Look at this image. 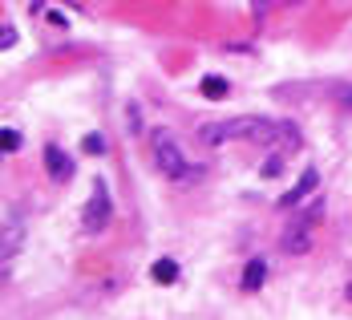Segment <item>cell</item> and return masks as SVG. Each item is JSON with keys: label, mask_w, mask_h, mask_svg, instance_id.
Segmentation results:
<instances>
[{"label": "cell", "mask_w": 352, "mask_h": 320, "mask_svg": "<svg viewBox=\"0 0 352 320\" xmlns=\"http://www.w3.org/2000/svg\"><path fill=\"white\" fill-rule=\"evenodd\" d=\"M45 171H49L53 182H65V178L73 175V158L61 146H45Z\"/></svg>", "instance_id": "cell-6"}, {"label": "cell", "mask_w": 352, "mask_h": 320, "mask_svg": "<svg viewBox=\"0 0 352 320\" xmlns=\"http://www.w3.org/2000/svg\"><path fill=\"white\" fill-rule=\"evenodd\" d=\"M12 45H16V29L4 25V29H0V49H12Z\"/></svg>", "instance_id": "cell-13"}, {"label": "cell", "mask_w": 352, "mask_h": 320, "mask_svg": "<svg viewBox=\"0 0 352 320\" xmlns=\"http://www.w3.org/2000/svg\"><path fill=\"white\" fill-rule=\"evenodd\" d=\"M276 4H292V0H255V17H263V12H272Z\"/></svg>", "instance_id": "cell-14"}, {"label": "cell", "mask_w": 352, "mask_h": 320, "mask_svg": "<svg viewBox=\"0 0 352 320\" xmlns=\"http://www.w3.org/2000/svg\"><path fill=\"white\" fill-rule=\"evenodd\" d=\"M85 154H102V150H106V138H102V134H85Z\"/></svg>", "instance_id": "cell-11"}, {"label": "cell", "mask_w": 352, "mask_h": 320, "mask_svg": "<svg viewBox=\"0 0 352 320\" xmlns=\"http://www.w3.org/2000/svg\"><path fill=\"white\" fill-rule=\"evenodd\" d=\"M21 244H25V223H21V215H16V211H8V215H4V244H0L4 264H12V259H16Z\"/></svg>", "instance_id": "cell-5"}, {"label": "cell", "mask_w": 352, "mask_h": 320, "mask_svg": "<svg viewBox=\"0 0 352 320\" xmlns=\"http://www.w3.org/2000/svg\"><path fill=\"white\" fill-rule=\"evenodd\" d=\"M109 219H113V199H109V186L98 178L94 182V195H89V203L81 211V231L85 235H102L109 227Z\"/></svg>", "instance_id": "cell-3"}, {"label": "cell", "mask_w": 352, "mask_h": 320, "mask_svg": "<svg viewBox=\"0 0 352 320\" xmlns=\"http://www.w3.org/2000/svg\"><path fill=\"white\" fill-rule=\"evenodd\" d=\"M154 158H158V171H162L166 178H175V182H190V178L199 175V167H190V162L182 158L178 142L166 134V130L154 134Z\"/></svg>", "instance_id": "cell-2"}, {"label": "cell", "mask_w": 352, "mask_h": 320, "mask_svg": "<svg viewBox=\"0 0 352 320\" xmlns=\"http://www.w3.org/2000/svg\"><path fill=\"white\" fill-rule=\"evenodd\" d=\"M199 89H203V94H207L211 102H219V98H227V94H231V85H227V81H223L219 73H211V77H203V85H199Z\"/></svg>", "instance_id": "cell-9"}, {"label": "cell", "mask_w": 352, "mask_h": 320, "mask_svg": "<svg viewBox=\"0 0 352 320\" xmlns=\"http://www.w3.org/2000/svg\"><path fill=\"white\" fill-rule=\"evenodd\" d=\"M263 280H267V264H263V259H247V268H243V292H259V288H263Z\"/></svg>", "instance_id": "cell-8"}, {"label": "cell", "mask_w": 352, "mask_h": 320, "mask_svg": "<svg viewBox=\"0 0 352 320\" xmlns=\"http://www.w3.org/2000/svg\"><path fill=\"white\" fill-rule=\"evenodd\" d=\"M320 203H312L304 215H296V223L287 227V235H283V251H292V255H300V251H308V244H312V227H316L320 219Z\"/></svg>", "instance_id": "cell-4"}, {"label": "cell", "mask_w": 352, "mask_h": 320, "mask_svg": "<svg viewBox=\"0 0 352 320\" xmlns=\"http://www.w3.org/2000/svg\"><path fill=\"white\" fill-rule=\"evenodd\" d=\"M336 98H340V102L352 109V85H340V89H336Z\"/></svg>", "instance_id": "cell-15"}, {"label": "cell", "mask_w": 352, "mask_h": 320, "mask_svg": "<svg viewBox=\"0 0 352 320\" xmlns=\"http://www.w3.org/2000/svg\"><path fill=\"white\" fill-rule=\"evenodd\" d=\"M316 186H320V175L312 171V167H308V171L300 175V182H296V191H292V195H283V199H280V207H296V203H304V199H308V195H312Z\"/></svg>", "instance_id": "cell-7"}, {"label": "cell", "mask_w": 352, "mask_h": 320, "mask_svg": "<svg viewBox=\"0 0 352 320\" xmlns=\"http://www.w3.org/2000/svg\"><path fill=\"white\" fill-rule=\"evenodd\" d=\"M0 146H4L8 154H12V150H21V134H16V130H4V134H0Z\"/></svg>", "instance_id": "cell-12"}, {"label": "cell", "mask_w": 352, "mask_h": 320, "mask_svg": "<svg viewBox=\"0 0 352 320\" xmlns=\"http://www.w3.org/2000/svg\"><path fill=\"white\" fill-rule=\"evenodd\" d=\"M150 276H154L158 284H175V280H178V264H175V259H158V264L150 268Z\"/></svg>", "instance_id": "cell-10"}, {"label": "cell", "mask_w": 352, "mask_h": 320, "mask_svg": "<svg viewBox=\"0 0 352 320\" xmlns=\"http://www.w3.org/2000/svg\"><path fill=\"white\" fill-rule=\"evenodd\" d=\"M199 142L203 146L255 142V146H272L276 154H292V150H300V130L292 122H272V118H231V122L199 126Z\"/></svg>", "instance_id": "cell-1"}]
</instances>
